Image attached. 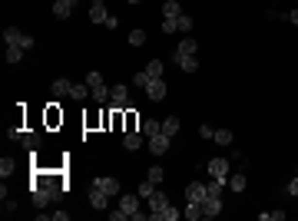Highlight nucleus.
Here are the masks:
<instances>
[{
	"label": "nucleus",
	"instance_id": "obj_12",
	"mask_svg": "<svg viewBox=\"0 0 298 221\" xmlns=\"http://www.w3.org/2000/svg\"><path fill=\"white\" fill-rule=\"evenodd\" d=\"M172 63H179L186 73H196L199 70V63H196V56H182V53H172Z\"/></svg>",
	"mask_w": 298,
	"mask_h": 221
},
{
	"label": "nucleus",
	"instance_id": "obj_33",
	"mask_svg": "<svg viewBox=\"0 0 298 221\" xmlns=\"http://www.w3.org/2000/svg\"><path fill=\"white\" fill-rule=\"evenodd\" d=\"M130 43H132V46H143V43H146V33H143V30H132V33H130Z\"/></svg>",
	"mask_w": 298,
	"mask_h": 221
},
{
	"label": "nucleus",
	"instance_id": "obj_2",
	"mask_svg": "<svg viewBox=\"0 0 298 221\" xmlns=\"http://www.w3.org/2000/svg\"><path fill=\"white\" fill-rule=\"evenodd\" d=\"M169 146H172V135H166V132L149 135V152H152V155H166Z\"/></svg>",
	"mask_w": 298,
	"mask_h": 221
},
{
	"label": "nucleus",
	"instance_id": "obj_28",
	"mask_svg": "<svg viewBox=\"0 0 298 221\" xmlns=\"http://www.w3.org/2000/svg\"><path fill=\"white\" fill-rule=\"evenodd\" d=\"M156 132H163V122H156V119H146V122H143V135H156Z\"/></svg>",
	"mask_w": 298,
	"mask_h": 221
},
{
	"label": "nucleus",
	"instance_id": "obj_24",
	"mask_svg": "<svg viewBox=\"0 0 298 221\" xmlns=\"http://www.w3.org/2000/svg\"><path fill=\"white\" fill-rule=\"evenodd\" d=\"M14 172H17V162H14L10 155H7V159H0V175H3V178H7V175H14Z\"/></svg>",
	"mask_w": 298,
	"mask_h": 221
},
{
	"label": "nucleus",
	"instance_id": "obj_43",
	"mask_svg": "<svg viewBox=\"0 0 298 221\" xmlns=\"http://www.w3.org/2000/svg\"><path fill=\"white\" fill-rule=\"evenodd\" d=\"M288 195H295V198H298V178H292V182H288Z\"/></svg>",
	"mask_w": 298,
	"mask_h": 221
},
{
	"label": "nucleus",
	"instance_id": "obj_4",
	"mask_svg": "<svg viewBox=\"0 0 298 221\" xmlns=\"http://www.w3.org/2000/svg\"><path fill=\"white\" fill-rule=\"evenodd\" d=\"M146 96L152 103H159V99H166V79H152L146 86Z\"/></svg>",
	"mask_w": 298,
	"mask_h": 221
},
{
	"label": "nucleus",
	"instance_id": "obj_46",
	"mask_svg": "<svg viewBox=\"0 0 298 221\" xmlns=\"http://www.w3.org/2000/svg\"><path fill=\"white\" fill-rule=\"evenodd\" d=\"M93 3H103V0H93Z\"/></svg>",
	"mask_w": 298,
	"mask_h": 221
},
{
	"label": "nucleus",
	"instance_id": "obj_9",
	"mask_svg": "<svg viewBox=\"0 0 298 221\" xmlns=\"http://www.w3.org/2000/svg\"><path fill=\"white\" fill-rule=\"evenodd\" d=\"M93 185L96 188H99V192H106V195H119V182H116V178H93Z\"/></svg>",
	"mask_w": 298,
	"mask_h": 221
},
{
	"label": "nucleus",
	"instance_id": "obj_15",
	"mask_svg": "<svg viewBox=\"0 0 298 221\" xmlns=\"http://www.w3.org/2000/svg\"><path fill=\"white\" fill-rule=\"evenodd\" d=\"M106 17H110V14H106V3H93V7H90V20H93V23H106Z\"/></svg>",
	"mask_w": 298,
	"mask_h": 221
},
{
	"label": "nucleus",
	"instance_id": "obj_31",
	"mask_svg": "<svg viewBox=\"0 0 298 221\" xmlns=\"http://www.w3.org/2000/svg\"><path fill=\"white\" fill-rule=\"evenodd\" d=\"M179 30V17H163V33H176Z\"/></svg>",
	"mask_w": 298,
	"mask_h": 221
},
{
	"label": "nucleus",
	"instance_id": "obj_41",
	"mask_svg": "<svg viewBox=\"0 0 298 221\" xmlns=\"http://www.w3.org/2000/svg\"><path fill=\"white\" fill-rule=\"evenodd\" d=\"M110 215H113V221H123V218H130V215H126L123 208H116V211H110Z\"/></svg>",
	"mask_w": 298,
	"mask_h": 221
},
{
	"label": "nucleus",
	"instance_id": "obj_29",
	"mask_svg": "<svg viewBox=\"0 0 298 221\" xmlns=\"http://www.w3.org/2000/svg\"><path fill=\"white\" fill-rule=\"evenodd\" d=\"M146 178H149V182H152V185H159V182H163V178H166V172H163V168H159V165H152V168H149V172H146Z\"/></svg>",
	"mask_w": 298,
	"mask_h": 221
},
{
	"label": "nucleus",
	"instance_id": "obj_44",
	"mask_svg": "<svg viewBox=\"0 0 298 221\" xmlns=\"http://www.w3.org/2000/svg\"><path fill=\"white\" fill-rule=\"evenodd\" d=\"M288 20H292V23H298V10H292V14H288Z\"/></svg>",
	"mask_w": 298,
	"mask_h": 221
},
{
	"label": "nucleus",
	"instance_id": "obj_20",
	"mask_svg": "<svg viewBox=\"0 0 298 221\" xmlns=\"http://www.w3.org/2000/svg\"><path fill=\"white\" fill-rule=\"evenodd\" d=\"M123 146L130 148V152H132V148H139V146H143V132H126V139H123Z\"/></svg>",
	"mask_w": 298,
	"mask_h": 221
},
{
	"label": "nucleus",
	"instance_id": "obj_11",
	"mask_svg": "<svg viewBox=\"0 0 298 221\" xmlns=\"http://www.w3.org/2000/svg\"><path fill=\"white\" fill-rule=\"evenodd\" d=\"M119 208L132 218V215H136V208H139V195H119Z\"/></svg>",
	"mask_w": 298,
	"mask_h": 221
},
{
	"label": "nucleus",
	"instance_id": "obj_40",
	"mask_svg": "<svg viewBox=\"0 0 298 221\" xmlns=\"http://www.w3.org/2000/svg\"><path fill=\"white\" fill-rule=\"evenodd\" d=\"M199 135H202V139H212L215 129H212V126H199Z\"/></svg>",
	"mask_w": 298,
	"mask_h": 221
},
{
	"label": "nucleus",
	"instance_id": "obj_18",
	"mask_svg": "<svg viewBox=\"0 0 298 221\" xmlns=\"http://www.w3.org/2000/svg\"><path fill=\"white\" fill-rule=\"evenodd\" d=\"M166 205H169V198L163 192H152V195H149V208H152V211H159V208H166Z\"/></svg>",
	"mask_w": 298,
	"mask_h": 221
},
{
	"label": "nucleus",
	"instance_id": "obj_39",
	"mask_svg": "<svg viewBox=\"0 0 298 221\" xmlns=\"http://www.w3.org/2000/svg\"><path fill=\"white\" fill-rule=\"evenodd\" d=\"M70 218V211H50V221H66Z\"/></svg>",
	"mask_w": 298,
	"mask_h": 221
},
{
	"label": "nucleus",
	"instance_id": "obj_38",
	"mask_svg": "<svg viewBox=\"0 0 298 221\" xmlns=\"http://www.w3.org/2000/svg\"><path fill=\"white\" fill-rule=\"evenodd\" d=\"M70 96H73V99H86V86H73Z\"/></svg>",
	"mask_w": 298,
	"mask_h": 221
},
{
	"label": "nucleus",
	"instance_id": "obj_36",
	"mask_svg": "<svg viewBox=\"0 0 298 221\" xmlns=\"http://www.w3.org/2000/svg\"><path fill=\"white\" fill-rule=\"evenodd\" d=\"M17 211V202L14 198H3V215H14Z\"/></svg>",
	"mask_w": 298,
	"mask_h": 221
},
{
	"label": "nucleus",
	"instance_id": "obj_7",
	"mask_svg": "<svg viewBox=\"0 0 298 221\" xmlns=\"http://www.w3.org/2000/svg\"><path fill=\"white\" fill-rule=\"evenodd\" d=\"M90 205L103 211V208H110V195H106V192H99V188L93 185V188H90Z\"/></svg>",
	"mask_w": 298,
	"mask_h": 221
},
{
	"label": "nucleus",
	"instance_id": "obj_8",
	"mask_svg": "<svg viewBox=\"0 0 298 221\" xmlns=\"http://www.w3.org/2000/svg\"><path fill=\"white\" fill-rule=\"evenodd\" d=\"M73 7H76V0H56V3H53V17L66 20L70 14H73Z\"/></svg>",
	"mask_w": 298,
	"mask_h": 221
},
{
	"label": "nucleus",
	"instance_id": "obj_37",
	"mask_svg": "<svg viewBox=\"0 0 298 221\" xmlns=\"http://www.w3.org/2000/svg\"><path fill=\"white\" fill-rule=\"evenodd\" d=\"M86 83H90V86H99V83H103V73H96V70H93V73L86 76Z\"/></svg>",
	"mask_w": 298,
	"mask_h": 221
},
{
	"label": "nucleus",
	"instance_id": "obj_14",
	"mask_svg": "<svg viewBox=\"0 0 298 221\" xmlns=\"http://www.w3.org/2000/svg\"><path fill=\"white\" fill-rule=\"evenodd\" d=\"M182 218H189V221H199V218H202V205H199V202H189L186 208H182Z\"/></svg>",
	"mask_w": 298,
	"mask_h": 221
},
{
	"label": "nucleus",
	"instance_id": "obj_23",
	"mask_svg": "<svg viewBox=\"0 0 298 221\" xmlns=\"http://www.w3.org/2000/svg\"><path fill=\"white\" fill-rule=\"evenodd\" d=\"M146 73L152 76V79H163L166 70H163V63H159V59H149V63H146Z\"/></svg>",
	"mask_w": 298,
	"mask_h": 221
},
{
	"label": "nucleus",
	"instance_id": "obj_17",
	"mask_svg": "<svg viewBox=\"0 0 298 221\" xmlns=\"http://www.w3.org/2000/svg\"><path fill=\"white\" fill-rule=\"evenodd\" d=\"M196 50H199V46H196V40H192V37H186L179 46H176V53H182V56H196Z\"/></svg>",
	"mask_w": 298,
	"mask_h": 221
},
{
	"label": "nucleus",
	"instance_id": "obj_27",
	"mask_svg": "<svg viewBox=\"0 0 298 221\" xmlns=\"http://www.w3.org/2000/svg\"><path fill=\"white\" fill-rule=\"evenodd\" d=\"M23 53H27L23 46H7V63H20V59H23Z\"/></svg>",
	"mask_w": 298,
	"mask_h": 221
},
{
	"label": "nucleus",
	"instance_id": "obj_22",
	"mask_svg": "<svg viewBox=\"0 0 298 221\" xmlns=\"http://www.w3.org/2000/svg\"><path fill=\"white\" fill-rule=\"evenodd\" d=\"M163 17H182V7H179V0H166V7H163Z\"/></svg>",
	"mask_w": 298,
	"mask_h": 221
},
{
	"label": "nucleus",
	"instance_id": "obj_6",
	"mask_svg": "<svg viewBox=\"0 0 298 221\" xmlns=\"http://www.w3.org/2000/svg\"><path fill=\"white\" fill-rule=\"evenodd\" d=\"M222 211V198H205L202 202V218H219Z\"/></svg>",
	"mask_w": 298,
	"mask_h": 221
},
{
	"label": "nucleus",
	"instance_id": "obj_30",
	"mask_svg": "<svg viewBox=\"0 0 298 221\" xmlns=\"http://www.w3.org/2000/svg\"><path fill=\"white\" fill-rule=\"evenodd\" d=\"M212 139H215L219 146H232V132H229V129H215V135H212Z\"/></svg>",
	"mask_w": 298,
	"mask_h": 221
},
{
	"label": "nucleus",
	"instance_id": "obj_19",
	"mask_svg": "<svg viewBox=\"0 0 298 221\" xmlns=\"http://www.w3.org/2000/svg\"><path fill=\"white\" fill-rule=\"evenodd\" d=\"M53 96H70V89H73V83H66V79H53Z\"/></svg>",
	"mask_w": 298,
	"mask_h": 221
},
{
	"label": "nucleus",
	"instance_id": "obj_42",
	"mask_svg": "<svg viewBox=\"0 0 298 221\" xmlns=\"http://www.w3.org/2000/svg\"><path fill=\"white\" fill-rule=\"evenodd\" d=\"M103 27H110V30H116V27H119V20H116V17H113V14H110V17H106V23H103Z\"/></svg>",
	"mask_w": 298,
	"mask_h": 221
},
{
	"label": "nucleus",
	"instance_id": "obj_3",
	"mask_svg": "<svg viewBox=\"0 0 298 221\" xmlns=\"http://www.w3.org/2000/svg\"><path fill=\"white\" fill-rule=\"evenodd\" d=\"M110 103L116 106V109H130L132 103H130V89L126 86H113L110 89Z\"/></svg>",
	"mask_w": 298,
	"mask_h": 221
},
{
	"label": "nucleus",
	"instance_id": "obj_16",
	"mask_svg": "<svg viewBox=\"0 0 298 221\" xmlns=\"http://www.w3.org/2000/svg\"><path fill=\"white\" fill-rule=\"evenodd\" d=\"M90 96H93L96 103H106V99H110V86H106V83H99V86H90Z\"/></svg>",
	"mask_w": 298,
	"mask_h": 221
},
{
	"label": "nucleus",
	"instance_id": "obj_10",
	"mask_svg": "<svg viewBox=\"0 0 298 221\" xmlns=\"http://www.w3.org/2000/svg\"><path fill=\"white\" fill-rule=\"evenodd\" d=\"M186 198H189V202H199V205H202L205 202V185H199V182L186 185Z\"/></svg>",
	"mask_w": 298,
	"mask_h": 221
},
{
	"label": "nucleus",
	"instance_id": "obj_26",
	"mask_svg": "<svg viewBox=\"0 0 298 221\" xmlns=\"http://www.w3.org/2000/svg\"><path fill=\"white\" fill-rule=\"evenodd\" d=\"M149 83H152V76H149V73H146V70H139V73L132 76V86H139V89H146Z\"/></svg>",
	"mask_w": 298,
	"mask_h": 221
},
{
	"label": "nucleus",
	"instance_id": "obj_45",
	"mask_svg": "<svg viewBox=\"0 0 298 221\" xmlns=\"http://www.w3.org/2000/svg\"><path fill=\"white\" fill-rule=\"evenodd\" d=\"M126 3H139V0H126Z\"/></svg>",
	"mask_w": 298,
	"mask_h": 221
},
{
	"label": "nucleus",
	"instance_id": "obj_1",
	"mask_svg": "<svg viewBox=\"0 0 298 221\" xmlns=\"http://www.w3.org/2000/svg\"><path fill=\"white\" fill-rule=\"evenodd\" d=\"M3 40H7V46H23V50H30V46H33V37L20 33L17 27H7V30H3Z\"/></svg>",
	"mask_w": 298,
	"mask_h": 221
},
{
	"label": "nucleus",
	"instance_id": "obj_13",
	"mask_svg": "<svg viewBox=\"0 0 298 221\" xmlns=\"http://www.w3.org/2000/svg\"><path fill=\"white\" fill-rule=\"evenodd\" d=\"M225 178H212V182L205 185V198H222V188H225Z\"/></svg>",
	"mask_w": 298,
	"mask_h": 221
},
{
	"label": "nucleus",
	"instance_id": "obj_25",
	"mask_svg": "<svg viewBox=\"0 0 298 221\" xmlns=\"http://www.w3.org/2000/svg\"><path fill=\"white\" fill-rule=\"evenodd\" d=\"M20 142L30 148V152H33V148L40 146V132H23V139H20Z\"/></svg>",
	"mask_w": 298,
	"mask_h": 221
},
{
	"label": "nucleus",
	"instance_id": "obj_35",
	"mask_svg": "<svg viewBox=\"0 0 298 221\" xmlns=\"http://www.w3.org/2000/svg\"><path fill=\"white\" fill-rule=\"evenodd\" d=\"M179 30H182V33H192V17L182 14V17H179Z\"/></svg>",
	"mask_w": 298,
	"mask_h": 221
},
{
	"label": "nucleus",
	"instance_id": "obj_34",
	"mask_svg": "<svg viewBox=\"0 0 298 221\" xmlns=\"http://www.w3.org/2000/svg\"><path fill=\"white\" fill-rule=\"evenodd\" d=\"M152 192H156V185L149 182V178H146V182H143V185H139V198H149Z\"/></svg>",
	"mask_w": 298,
	"mask_h": 221
},
{
	"label": "nucleus",
	"instance_id": "obj_5",
	"mask_svg": "<svg viewBox=\"0 0 298 221\" xmlns=\"http://www.w3.org/2000/svg\"><path fill=\"white\" fill-rule=\"evenodd\" d=\"M209 175L212 178H229V159H212L209 162Z\"/></svg>",
	"mask_w": 298,
	"mask_h": 221
},
{
	"label": "nucleus",
	"instance_id": "obj_21",
	"mask_svg": "<svg viewBox=\"0 0 298 221\" xmlns=\"http://www.w3.org/2000/svg\"><path fill=\"white\" fill-rule=\"evenodd\" d=\"M225 182H229V188H232V192H245V175H242V172H235V175H229Z\"/></svg>",
	"mask_w": 298,
	"mask_h": 221
},
{
	"label": "nucleus",
	"instance_id": "obj_32",
	"mask_svg": "<svg viewBox=\"0 0 298 221\" xmlns=\"http://www.w3.org/2000/svg\"><path fill=\"white\" fill-rule=\"evenodd\" d=\"M163 132H166V135H176V132H179V119H176V116H169L166 122H163Z\"/></svg>",
	"mask_w": 298,
	"mask_h": 221
}]
</instances>
